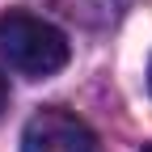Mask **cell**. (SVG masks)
Segmentation results:
<instances>
[{
  "label": "cell",
  "instance_id": "cell-1",
  "mask_svg": "<svg viewBox=\"0 0 152 152\" xmlns=\"http://www.w3.org/2000/svg\"><path fill=\"white\" fill-rule=\"evenodd\" d=\"M0 55L9 59L13 72L30 76V80H42V76H55L68 64V34L59 26H51L47 17L26 13V9H9L0 17Z\"/></svg>",
  "mask_w": 152,
  "mask_h": 152
},
{
  "label": "cell",
  "instance_id": "cell-2",
  "mask_svg": "<svg viewBox=\"0 0 152 152\" xmlns=\"http://www.w3.org/2000/svg\"><path fill=\"white\" fill-rule=\"evenodd\" d=\"M21 152H102V140L72 110H38L21 131Z\"/></svg>",
  "mask_w": 152,
  "mask_h": 152
},
{
  "label": "cell",
  "instance_id": "cell-3",
  "mask_svg": "<svg viewBox=\"0 0 152 152\" xmlns=\"http://www.w3.org/2000/svg\"><path fill=\"white\" fill-rule=\"evenodd\" d=\"M51 4L68 17H76L80 26H110L123 17L127 0H51Z\"/></svg>",
  "mask_w": 152,
  "mask_h": 152
},
{
  "label": "cell",
  "instance_id": "cell-4",
  "mask_svg": "<svg viewBox=\"0 0 152 152\" xmlns=\"http://www.w3.org/2000/svg\"><path fill=\"white\" fill-rule=\"evenodd\" d=\"M9 106V85H4V76H0V110Z\"/></svg>",
  "mask_w": 152,
  "mask_h": 152
},
{
  "label": "cell",
  "instance_id": "cell-5",
  "mask_svg": "<svg viewBox=\"0 0 152 152\" xmlns=\"http://www.w3.org/2000/svg\"><path fill=\"white\" fill-rule=\"evenodd\" d=\"M148 89H152V64H148Z\"/></svg>",
  "mask_w": 152,
  "mask_h": 152
},
{
  "label": "cell",
  "instance_id": "cell-6",
  "mask_svg": "<svg viewBox=\"0 0 152 152\" xmlns=\"http://www.w3.org/2000/svg\"><path fill=\"white\" fill-rule=\"evenodd\" d=\"M144 152H152V144H144Z\"/></svg>",
  "mask_w": 152,
  "mask_h": 152
}]
</instances>
